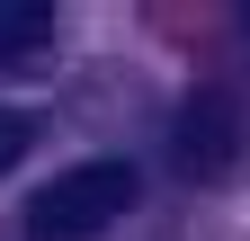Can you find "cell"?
Here are the masks:
<instances>
[{
  "mask_svg": "<svg viewBox=\"0 0 250 241\" xmlns=\"http://www.w3.org/2000/svg\"><path fill=\"white\" fill-rule=\"evenodd\" d=\"M116 215H134V161H81L36 188L27 241H99Z\"/></svg>",
  "mask_w": 250,
  "mask_h": 241,
  "instance_id": "1",
  "label": "cell"
},
{
  "mask_svg": "<svg viewBox=\"0 0 250 241\" xmlns=\"http://www.w3.org/2000/svg\"><path fill=\"white\" fill-rule=\"evenodd\" d=\"M232 143H241V107H232V89H197V99L179 107V170L224 179V170H232Z\"/></svg>",
  "mask_w": 250,
  "mask_h": 241,
  "instance_id": "2",
  "label": "cell"
},
{
  "mask_svg": "<svg viewBox=\"0 0 250 241\" xmlns=\"http://www.w3.org/2000/svg\"><path fill=\"white\" fill-rule=\"evenodd\" d=\"M54 36V9L45 0H0V54H27V45H45Z\"/></svg>",
  "mask_w": 250,
  "mask_h": 241,
  "instance_id": "3",
  "label": "cell"
},
{
  "mask_svg": "<svg viewBox=\"0 0 250 241\" xmlns=\"http://www.w3.org/2000/svg\"><path fill=\"white\" fill-rule=\"evenodd\" d=\"M27 143H36V116H27V107H0V179L27 161Z\"/></svg>",
  "mask_w": 250,
  "mask_h": 241,
  "instance_id": "4",
  "label": "cell"
}]
</instances>
